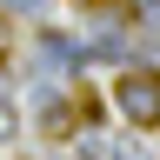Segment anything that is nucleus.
Here are the masks:
<instances>
[{"label":"nucleus","instance_id":"obj_1","mask_svg":"<svg viewBox=\"0 0 160 160\" xmlns=\"http://www.w3.org/2000/svg\"><path fill=\"white\" fill-rule=\"evenodd\" d=\"M113 107L133 120V127H160V73L153 67H127L113 80Z\"/></svg>","mask_w":160,"mask_h":160},{"label":"nucleus","instance_id":"obj_2","mask_svg":"<svg viewBox=\"0 0 160 160\" xmlns=\"http://www.w3.org/2000/svg\"><path fill=\"white\" fill-rule=\"evenodd\" d=\"M40 120H47V133H53V140H67V133L80 127V113L67 107V100H47V107H40Z\"/></svg>","mask_w":160,"mask_h":160},{"label":"nucleus","instance_id":"obj_3","mask_svg":"<svg viewBox=\"0 0 160 160\" xmlns=\"http://www.w3.org/2000/svg\"><path fill=\"white\" fill-rule=\"evenodd\" d=\"M20 133V107H13V93H0V147Z\"/></svg>","mask_w":160,"mask_h":160},{"label":"nucleus","instance_id":"obj_4","mask_svg":"<svg viewBox=\"0 0 160 160\" xmlns=\"http://www.w3.org/2000/svg\"><path fill=\"white\" fill-rule=\"evenodd\" d=\"M80 7H107V0H80Z\"/></svg>","mask_w":160,"mask_h":160},{"label":"nucleus","instance_id":"obj_5","mask_svg":"<svg viewBox=\"0 0 160 160\" xmlns=\"http://www.w3.org/2000/svg\"><path fill=\"white\" fill-rule=\"evenodd\" d=\"M153 47H160V27H153Z\"/></svg>","mask_w":160,"mask_h":160}]
</instances>
